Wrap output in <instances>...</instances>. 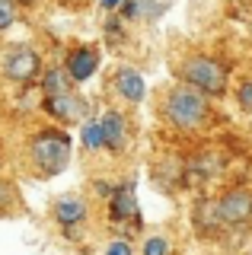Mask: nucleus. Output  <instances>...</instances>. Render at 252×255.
Segmentation results:
<instances>
[{"label": "nucleus", "mask_w": 252, "mask_h": 255, "mask_svg": "<svg viewBox=\"0 0 252 255\" xmlns=\"http://www.w3.org/2000/svg\"><path fill=\"white\" fill-rule=\"evenodd\" d=\"M163 115L179 131H198L211 115L208 96L192 90V86H172L166 93V102H163Z\"/></svg>", "instance_id": "nucleus-1"}, {"label": "nucleus", "mask_w": 252, "mask_h": 255, "mask_svg": "<svg viewBox=\"0 0 252 255\" xmlns=\"http://www.w3.org/2000/svg\"><path fill=\"white\" fill-rule=\"evenodd\" d=\"M179 77H182L185 86H192V90H198L204 96H224L227 93V67L214 58H204V54L188 58L179 67Z\"/></svg>", "instance_id": "nucleus-2"}, {"label": "nucleus", "mask_w": 252, "mask_h": 255, "mask_svg": "<svg viewBox=\"0 0 252 255\" xmlns=\"http://www.w3.org/2000/svg\"><path fill=\"white\" fill-rule=\"evenodd\" d=\"M32 159H35L38 172L58 175L67 166V159H70V137L64 131H54V128L35 134L32 137Z\"/></svg>", "instance_id": "nucleus-3"}, {"label": "nucleus", "mask_w": 252, "mask_h": 255, "mask_svg": "<svg viewBox=\"0 0 252 255\" xmlns=\"http://www.w3.org/2000/svg\"><path fill=\"white\" fill-rule=\"evenodd\" d=\"M38 70H42V61H38V54L29 45L13 48L3 61V77L13 80V83H32L38 77Z\"/></svg>", "instance_id": "nucleus-4"}, {"label": "nucleus", "mask_w": 252, "mask_h": 255, "mask_svg": "<svg viewBox=\"0 0 252 255\" xmlns=\"http://www.w3.org/2000/svg\"><path fill=\"white\" fill-rule=\"evenodd\" d=\"M42 109L48 112L51 118H58V122H83V118H86V99L74 96V90L45 96Z\"/></svg>", "instance_id": "nucleus-5"}, {"label": "nucleus", "mask_w": 252, "mask_h": 255, "mask_svg": "<svg viewBox=\"0 0 252 255\" xmlns=\"http://www.w3.org/2000/svg\"><path fill=\"white\" fill-rule=\"evenodd\" d=\"M217 217L224 223H246L252 217V191L249 188H233L217 201Z\"/></svg>", "instance_id": "nucleus-6"}, {"label": "nucleus", "mask_w": 252, "mask_h": 255, "mask_svg": "<svg viewBox=\"0 0 252 255\" xmlns=\"http://www.w3.org/2000/svg\"><path fill=\"white\" fill-rule=\"evenodd\" d=\"M96 67H99V51L96 48H77V51H70L64 74H67L70 83H86V80L96 74Z\"/></svg>", "instance_id": "nucleus-7"}, {"label": "nucleus", "mask_w": 252, "mask_h": 255, "mask_svg": "<svg viewBox=\"0 0 252 255\" xmlns=\"http://www.w3.org/2000/svg\"><path fill=\"white\" fill-rule=\"evenodd\" d=\"M99 125H102V147L112 150V153L125 150V143H128V125H125V118L118 112H106L99 118Z\"/></svg>", "instance_id": "nucleus-8"}, {"label": "nucleus", "mask_w": 252, "mask_h": 255, "mask_svg": "<svg viewBox=\"0 0 252 255\" xmlns=\"http://www.w3.org/2000/svg\"><path fill=\"white\" fill-rule=\"evenodd\" d=\"M115 90L122 93L125 102H140L144 93H147V86H144V77H140L134 67H122L115 74Z\"/></svg>", "instance_id": "nucleus-9"}, {"label": "nucleus", "mask_w": 252, "mask_h": 255, "mask_svg": "<svg viewBox=\"0 0 252 255\" xmlns=\"http://www.w3.org/2000/svg\"><path fill=\"white\" fill-rule=\"evenodd\" d=\"M83 217H86V201L80 195L58 198V204H54V220H58L61 227H74V223H80Z\"/></svg>", "instance_id": "nucleus-10"}, {"label": "nucleus", "mask_w": 252, "mask_h": 255, "mask_svg": "<svg viewBox=\"0 0 252 255\" xmlns=\"http://www.w3.org/2000/svg\"><path fill=\"white\" fill-rule=\"evenodd\" d=\"M112 217L115 220H137V201H134V185H125L112 195Z\"/></svg>", "instance_id": "nucleus-11"}, {"label": "nucleus", "mask_w": 252, "mask_h": 255, "mask_svg": "<svg viewBox=\"0 0 252 255\" xmlns=\"http://www.w3.org/2000/svg\"><path fill=\"white\" fill-rule=\"evenodd\" d=\"M42 83H45V96H54V93H67L70 86H74V83L67 80V74H64L61 67H51L48 74H45V80H42Z\"/></svg>", "instance_id": "nucleus-12"}, {"label": "nucleus", "mask_w": 252, "mask_h": 255, "mask_svg": "<svg viewBox=\"0 0 252 255\" xmlns=\"http://www.w3.org/2000/svg\"><path fill=\"white\" fill-rule=\"evenodd\" d=\"M80 137H83L86 150H99L102 147V125H99V118H86L83 128H80Z\"/></svg>", "instance_id": "nucleus-13"}, {"label": "nucleus", "mask_w": 252, "mask_h": 255, "mask_svg": "<svg viewBox=\"0 0 252 255\" xmlns=\"http://www.w3.org/2000/svg\"><path fill=\"white\" fill-rule=\"evenodd\" d=\"M16 22V3L13 0H0V32H6Z\"/></svg>", "instance_id": "nucleus-14"}, {"label": "nucleus", "mask_w": 252, "mask_h": 255, "mask_svg": "<svg viewBox=\"0 0 252 255\" xmlns=\"http://www.w3.org/2000/svg\"><path fill=\"white\" fill-rule=\"evenodd\" d=\"M144 255H172V249H169V243L163 236H150L144 243Z\"/></svg>", "instance_id": "nucleus-15"}, {"label": "nucleus", "mask_w": 252, "mask_h": 255, "mask_svg": "<svg viewBox=\"0 0 252 255\" xmlns=\"http://www.w3.org/2000/svg\"><path fill=\"white\" fill-rule=\"evenodd\" d=\"M236 99H240L243 109H252V80H246V83L236 90Z\"/></svg>", "instance_id": "nucleus-16"}, {"label": "nucleus", "mask_w": 252, "mask_h": 255, "mask_svg": "<svg viewBox=\"0 0 252 255\" xmlns=\"http://www.w3.org/2000/svg\"><path fill=\"white\" fill-rule=\"evenodd\" d=\"M106 255H131V246L118 239V243H112V246H109V249H106Z\"/></svg>", "instance_id": "nucleus-17"}, {"label": "nucleus", "mask_w": 252, "mask_h": 255, "mask_svg": "<svg viewBox=\"0 0 252 255\" xmlns=\"http://www.w3.org/2000/svg\"><path fill=\"white\" fill-rule=\"evenodd\" d=\"M0 204H13V185L10 182H0Z\"/></svg>", "instance_id": "nucleus-18"}, {"label": "nucleus", "mask_w": 252, "mask_h": 255, "mask_svg": "<svg viewBox=\"0 0 252 255\" xmlns=\"http://www.w3.org/2000/svg\"><path fill=\"white\" fill-rule=\"evenodd\" d=\"M122 16H137V0H122Z\"/></svg>", "instance_id": "nucleus-19"}, {"label": "nucleus", "mask_w": 252, "mask_h": 255, "mask_svg": "<svg viewBox=\"0 0 252 255\" xmlns=\"http://www.w3.org/2000/svg\"><path fill=\"white\" fill-rule=\"evenodd\" d=\"M118 3H122V0H102V6H106V10H115Z\"/></svg>", "instance_id": "nucleus-20"}, {"label": "nucleus", "mask_w": 252, "mask_h": 255, "mask_svg": "<svg viewBox=\"0 0 252 255\" xmlns=\"http://www.w3.org/2000/svg\"><path fill=\"white\" fill-rule=\"evenodd\" d=\"M13 3H22V6H32L35 0H13Z\"/></svg>", "instance_id": "nucleus-21"}]
</instances>
